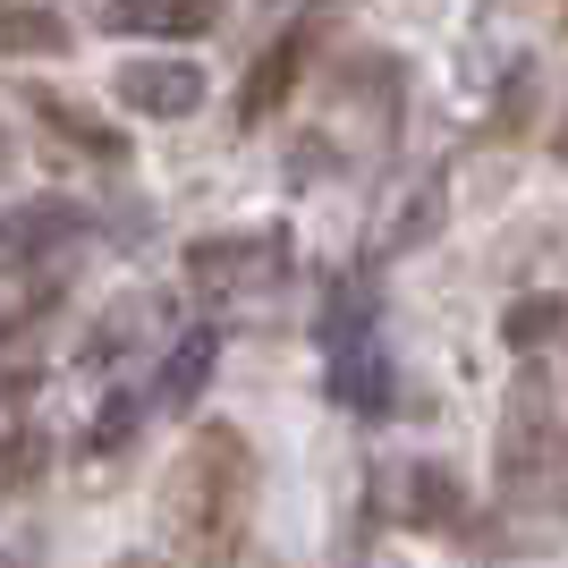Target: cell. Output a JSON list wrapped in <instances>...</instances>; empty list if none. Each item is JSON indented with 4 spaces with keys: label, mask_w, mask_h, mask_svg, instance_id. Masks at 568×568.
Returning <instances> with one entry per match:
<instances>
[{
    "label": "cell",
    "mask_w": 568,
    "mask_h": 568,
    "mask_svg": "<svg viewBox=\"0 0 568 568\" xmlns=\"http://www.w3.org/2000/svg\"><path fill=\"white\" fill-rule=\"evenodd\" d=\"M102 26L111 34H213L221 26V0H102Z\"/></svg>",
    "instance_id": "obj_7"
},
{
    "label": "cell",
    "mask_w": 568,
    "mask_h": 568,
    "mask_svg": "<svg viewBox=\"0 0 568 568\" xmlns=\"http://www.w3.org/2000/svg\"><path fill=\"white\" fill-rule=\"evenodd\" d=\"M560 162H568V119H560Z\"/></svg>",
    "instance_id": "obj_15"
},
{
    "label": "cell",
    "mask_w": 568,
    "mask_h": 568,
    "mask_svg": "<svg viewBox=\"0 0 568 568\" xmlns=\"http://www.w3.org/2000/svg\"><path fill=\"white\" fill-rule=\"evenodd\" d=\"M111 568H162V560H144V551H128V560H111Z\"/></svg>",
    "instance_id": "obj_14"
},
{
    "label": "cell",
    "mask_w": 568,
    "mask_h": 568,
    "mask_svg": "<svg viewBox=\"0 0 568 568\" xmlns=\"http://www.w3.org/2000/svg\"><path fill=\"white\" fill-rule=\"evenodd\" d=\"M314 339H323V365H332L339 399L348 407H390V356H382V339H374V288H365V272H348V281L332 288Z\"/></svg>",
    "instance_id": "obj_3"
},
{
    "label": "cell",
    "mask_w": 568,
    "mask_h": 568,
    "mask_svg": "<svg viewBox=\"0 0 568 568\" xmlns=\"http://www.w3.org/2000/svg\"><path fill=\"white\" fill-rule=\"evenodd\" d=\"M246 509H255V450H246V433L237 425H195L179 467L162 484V518L179 535L195 568H237L246 551Z\"/></svg>",
    "instance_id": "obj_1"
},
{
    "label": "cell",
    "mask_w": 568,
    "mask_h": 568,
    "mask_svg": "<svg viewBox=\"0 0 568 568\" xmlns=\"http://www.w3.org/2000/svg\"><path fill=\"white\" fill-rule=\"evenodd\" d=\"M306 60H314V18H297L281 43H263V60L246 69V85H237V128H263V119L281 111V102L297 94Z\"/></svg>",
    "instance_id": "obj_4"
},
{
    "label": "cell",
    "mask_w": 568,
    "mask_h": 568,
    "mask_svg": "<svg viewBox=\"0 0 568 568\" xmlns=\"http://www.w3.org/2000/svg\"><path fill=\"white\" fill-rule=\"evenodd\" d=\"M560 467H568V416L551 399V382L526 365L518 390H509V416H500V493L535 500L560 484Z\"/></svg>",
    "instance_id": "obj_2"
},
{
    "label": "cell",
    "mask_w": 568,
    "mask_h": 568,
    "mask_svg": "<svg viewBox=\"0 0 568 568\" xmlns=\"http://www.w3.org/2000/svg\"><path fill=\"white\" fill-rule=\"evenodd\" d=\"M560 297H518V306H509V323H500V332H509V348H544L551 332H560Z\"/></svg>",
    "instance_id": "obj_12"
},
{
    "label": "cell",
    "mask_w": 568,
    "mask_h": 568,
    "mask_svg": "<svg viewBox=\"0 0 568 568\" xmlns=\"http://www.w3.org/2000/svg\"><path fill=\"white\" fill-rule=\"evenodd\" d=\"M111 94L144 119H187V111H204V69L195 60H128L111 77Z\"/></svg>",
    "instance_id": "obj_6"
},
{
    "label": "cell",
    "mask_w": 568,
    "mask_h": 568,
    "mask_svg": "<svg viewBox=\"0 0 568 568\" xmlns=\"http://www.w3.org/2000/svg\"><path fill=\"white\" fill-rule=\"evenodd\" d=\"M128 425H136V407H128V399L102 407V416H94V450H119V442H128Z\"/></svg>",
    "instance_id": "obj_13"
},
{
    "label": "cell",
    "mask_w": 568,
    "mask_h": 568,
    "mask_svg": "<svg viewBox=\"0 0 568 568\" xmlns=\"http://www.w3.org/2000/svg\"><path fill=\"white\" fill-rule=\"evenodd\" d=\"M51 467V433L43 425H0V509H18Z\"/></svg>",
    "instance_id": "obj_10"
},
{
    "label": "cell",
    "mask_w": 568,
    "mask_h": 568,
    "mask_svg": "<svg viewBox=\"0 0 568 568\" xmlns=\"http://www.w3.org/2000/svg\"><path fill=\"white\" fill-rule=\"evenodd\" d=\"M213 356H221V332H213V323H204V332H187L179 348L162 356V390H153V399H162V407H195V390L213 382Z\"/></svg>",
    "instance_id": "obj_11"
},
{
    "label": "cell",
    "mask_w": 568,
    "mask_h": 568,
    "mask_svg": "<svg viewBox=\"0 0 568 568\" xmlns=\"http://www.w3.org/2000/svg\"><path fill=\"white\" fill-rule=\"evenodd\" d=\"M467 518V484H458L450 467H407V526H425V535H450V526Z\"/></svg>",
    "instance_id": "obj_9"
},
{
    "label": "cell",
    "mask_w": 568,
    "mask_h": 568,
    "mask_svg": "<svg viewBox=\"0 0 568 568\" xmlns=\"http://www.w3.org/2000/svg\"><path fill=\"white\" fill-rule=\"evenodd\" d=\"M281 272V237H195L187 246V281L204 297H237V288H255Z\"/></svg>",
    "instance_id": "obj_5"
},
{
    "label": "cell",
    "mask_w": 568,
    "mask_h": 568,
    "mask_svg": "<svg viewBox=\"0 0 568 568\" xmlns=\"http://www.w3.org/2000/svg\"><path fill=\"white\" fill-rule=\"evenodd\" d=\"M26 111L43 119L60 144H77L85 162H128V136H119V128H102V119H85V102H69V94H26Z\"/></svg>",
    "instance_id": "obj_8"
}]
</instances>
